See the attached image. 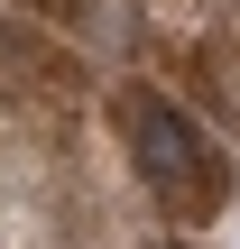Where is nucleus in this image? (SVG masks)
<instances>
[{"mask_svg": "<svg viewBox=\"0 0 240 249\" xmlns=\"http://www.w3.org/2000/svg\"><path fill=\"white\" fill-rule=\"evenodd\" d=\"M120 129H129V157H139V176H148V194L176 213V222H213L222 213V194H231V166L213 157V139L176 111V102H157V92H129L120 102Z\"/></svg>", "mask_w": 240, "mask_h": 249, "instance_id": "1", "label": "nucleus"}]
</instances>
